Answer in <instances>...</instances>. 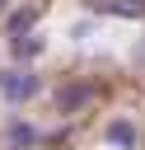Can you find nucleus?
<instances>
[{"label":"nucleus","mask_w":145,"mask_h":150,"mask_svg":"<svg viewBox=\"0 0 145 150\" xmlns=\"http://www.w3.org/2000/svg\"><path fill=\"white\" fill-rule=\"evenodd\" d=\"M37 89H42V80H37L33 70H23V66L0 70V98H5V103H28Z\"/></svg>","instance_id":"nucleus-1"},{"label":"nucleus","mask_w":145,"mask_h":150,"mask_svg":"<svg viewBox=\"0 0 145 150\" xmlns=\"http://www.w3.org/2000/svg\"><path fill=\"white\" fill-rule=\"evenodd\" d=\"M42 141V131L33 127V122H23V117H9L5 122V145L9 150H28V145H37Z\"/></svg>","instance_id":"nucleus-2"},{"label":"nucleus","mask_w":145,"mask_h":150,"mask_svg":"<svg viewBox=\"0 0 145 150\" xmlns=\"http://www.w3.org/2000/svg\"><path fill=\"white\" fill-rule=\"evenodd\" d=\"M37 19H42V9H37V5H23V9L5 14V33H9V42H14V38H28Z\"/></svg>","instance_id":"nucleus-3"},{"label":"nucleus","mask_w":145,"mask_h":150,"mask_svg":"<svg viewBox=\"0 0 145 150\" xmlns=\"http://www.w3.org/2000/svg\"><path fill=\"white\" fill-rule=\"evenodd\" d=\"M94 14H117V19H145V0H89Z\"/></svg>","instance_id":"nucleus-4"},{"label":"nucleus","mask_w":145,"mask_h":150,"mask_svg":"<svg viewBox=\"0 0 145 150\" xmlns=\"http://www.w3.org/2000/svg\"><path fill=\"white\" fill-rule=\"evenodd\" d=\"M89 98H94V89H89V84H75V80L56 89V108H61V112H75V108H84Z\"/></svg>","instance_id":"nucleus-5"},{"label":"nucleus","mask_w":145,"mask_h":150,"mask_svg":"<svg viewBox=\"0 0 145 150\" xmlns=\"http://www.w3.org/2000/svg\"><path fill=\"white\" fill-rule=\"evenodd\" d=\"M108 145L136 150V122H131V117H112V122H108Z\"/></svg>","instance_id":"nucleus-6"},{"label":"nucleus","mask_w":145,"mask_h":150,"mask_svg":"<svg viewBox=\"0 0 145 150\" xmlns=\"http://www.w3.org/2000/svg\"><path fill=\"white\" fill-rule=\"evenodd\" d=\"M42 47H47V38H42V33H28V38H14V42H9L14 61H33V56H42Z\"/></svg>","instance_id":"nucleus-7"},{"label":"nucleus","mask_w":145,"mask_h":150,"mask_svg":"<svg viewBox=\"0 0 145 150\" xmlns=\"http://www.w3.org/2000/svg\"><path fill=\"white\" fill-rule=\"evenodd\" d=\"M136 61H145V42H140V47H136Z\"/></svg>","instance_id":"nucleus-8"},{"label":"nucleus","mask_w":145,"mask_h":150,"mask_svg":"<svg viewBox=\"0 0 145 150\" xmlns=\"http://www.w3.org/2000/svg\"><path fill=\"white\" fill-rule=\"evenodd\" d=\"M5 5H9V0H0V9H5Z\"/></svg>","instance_id":"nucleus-9"}]
</instances>
